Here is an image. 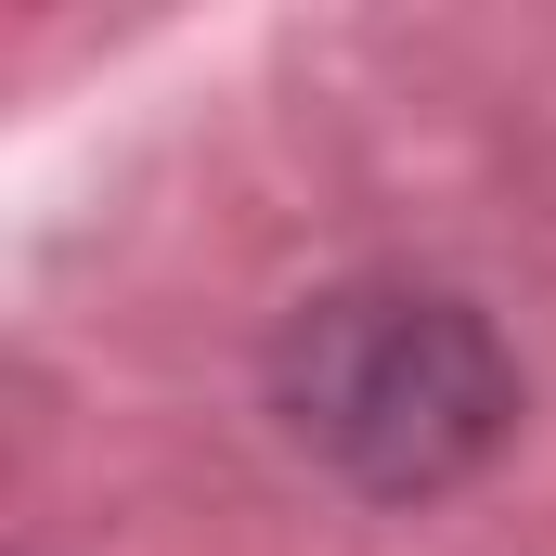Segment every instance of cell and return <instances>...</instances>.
Segmentation results:
<instances>
[{
  "mask_svg": "<svg viewBox=\"0 0 556 556\" xmlns=\"http://www.w3.org/2000/svg\"><path fill=\"white\" fill-rule=\"evenodd\" d=\"M324 427L337 440H389V466H415L427 479V427H453V440H479V402H492V376H479V337L453 324V311H350L337 324V363H324Z\"/></svg>",
  "mask_w": 556,
  "mask_h": 556,
  "instance_id": "1",
  "label": "cell"
}]
</instances>
